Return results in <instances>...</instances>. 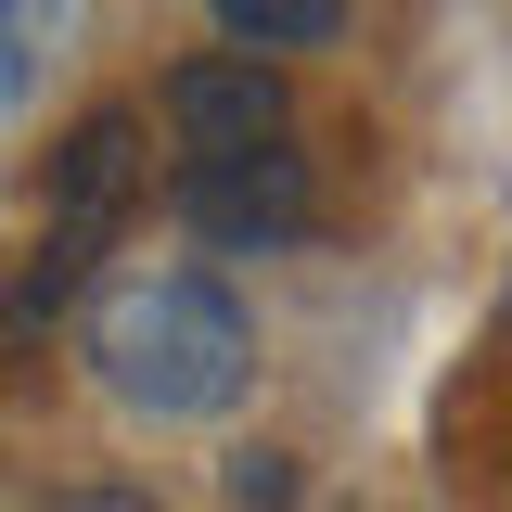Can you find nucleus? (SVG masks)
Listing matches in <instances>:
<instances>
[{"label":"nucleus","instance_id":"nucleus-3","mask_svg":"<svg viewBox=\"0 0 512 512\" xmlns=\"http://www.w3.org/2000/svg\"><path fill=\"white\" fill-rule=\"evenodd\" d=\"M154 116L180 141V167H218V154H256V141H295V103H282V64L256 52H180L154 77Z\"/></svg>","mask_w":512,"mask_h":512},{"label":"nucleus","instance_id":"nucleus-6","mask_svg":"<svg viewBox=\"0 0 512 512\" xmlns=\"http://www.w3.org/2000/svg\"><path fill=\"white\" fill-rule=\"evenodd\" d=\"M205 13H218V39H231V52H256V64L320 52V39L346 26V0H205Z\"/></svg>","mask_w":512,"mask_h":512},{"label":"nucleus","instance_id":"nucleus-1","mask_svg":"<svg viewBox=\"0 0 512 512\" xmlns=\"http://www.w3.org/2000/svg\"><path fill=\"white\" fill-rule=\"evenodd\" d=\"M77 346H90L103 397L141 410V423H218L256 384V320L218 269H128V282H103Z\"/></svg>","mask_w":512,"mask_h":512},{"label":"nucleus","instance_id":"nucleus-4","mask_svg":"<svg viewBox=\"0 0 512 512\" xmlns=\"http://www.w3.org/2000/svg\"><path fill=\"white\" fill-rule=\"evenodd\" d=\"M141 141H154V116H141V103H90V116L52 141V218H39V231L116 244L128 205L154 192V154H141Z\"/></svg>","mask_w":512,"mask_h":512},{"label":"nucleus","instance_id":"nucleus-5","mask_svg":"<svg viewBox=\"0 0 512 512\" xmlns=\"http://www.w3.org/2000/svg\"><path fill=\"white\" fill-rule=\"evenodd\" d=\"M90 256H103V244H77V231H39V244L13 256V282H0V372L39 359V333L90 295Z\"/></svg>","mask_w":512,"mask_h":512},{"label":"nucleus","instance_id":"nucleus-7","mask_svg":"<svg viewBox=\"0 0 512 512\" xmlns=\"http://www.w3.org/2000/svg\"><path fill=\"white\" fill-rule=\"evenodd\" d=\"M231 500H244V512H282V500H295V461H282V448H231Z\"/></svg>","mask_w":512,"mask_h":512},{"label":"nucleus","instance_id":"nucleus-2","mask_svg":"<svg viewBox=\"0 0 512 512\" xmlns=\"http://www.w3.org/2000/svg\"><path fill=\"white\" fill-rule=\"evenodd\" d=\"M167 205H180L192 244H218V256H282V244H308L320 180H308V154H295V141H256V154L180 167V180H167Z\"/></svg>","mask_w":512,"mask_h":512},{"label":"nucleus","instance_id":"nucleus-8","mask_svg":"<svg viewBox=\"0 0 512 512\" xmlns=\"http://www.w3.org/2000/svg\"><path fill=\"white\" fill-rule=\"evenodd\" d=\"M52 512H154V500H141V487H64Z\"/></svg>","mask_w":512,"mask_h":512}]
</instances>
